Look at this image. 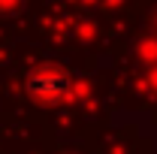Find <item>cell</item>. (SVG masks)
Instances as JSON below:
<instances>
[]
</instances>
